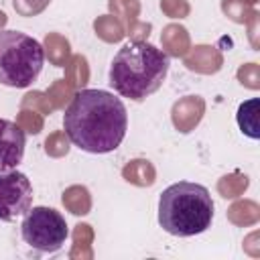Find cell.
Returning a JSON list of instances; mask_svg holds the SVG:
<instances>
[{"mask_svg":"<svg viewBox=\"0 0 260 260\" xmlns=\"http://www.w3.org/2000/svg\"><path fill=\"white\" fill-rule=\"evenodd\" d=\"M63 128L79 150L108 154L126 136L128 112L124 102L106 89H81L63 114Z\"/></svg>","mask_w":260,"mask_h":260,"instance_id":"1","label":"cell"},{"mask_svg":"<svg viewBox=\"0 0 260 260\" xmlns=\"http://www.w3.org/2000/svg\"><path fill=\"white\" fill-rule=\"evenodd\" d=\"M171 67V57L152 43H126L112 59L108 81L132 102H142L160 89Z\"/></svg>","mask_w":260,"mask_h":260,"instance_id":"2","label":"cell"},{"mask_svg":"<svg viewBox=\"0 0 260 260\" xmlns=\"http://www.w3.org/2000/svg\"><path fill=\"white\" fill-rule=\"evenodd\" d=\"M213 221V199L207 187L191 181L169 185L158 197V223L177 238L203 234Z\"/></svg>","mask_w":260,"mask_h":260,"instance_id":"3","label":"cell"},{"mask_svg":"<svg viewBox=\"0 0 260 260\" xmlns=\"http://www.w3.org/2000/svg\"><path fill=\"white\" fill-rule=\"evenodd\" d=\"M45 65L43 45L20 30H0V83L24 89L32 85Z\"/></svg>","mask_w":260,"mask_h":260,"instance_id":"4","label":"cell"},{"mask_svg":"<svg viewBox=\"0 0 260 260\" xmlns=\"http://www.w3.org/2000/svg\"><path fill=\"white\" fill-rule=\"evenodd\" d=\"M20 236L24 244H28L32 250L53 254L65 246V240L69 238V228L65 217L57 209L37 205L22 215Z\"/></svg>","mask_w":260,"mask_h":260,"instance_id":"5","label":"cell"},{"mask_svg":"<svg viewBox=\"0 0 260 260\" xmlns=\"http://www.w3.org/2000/svg\"><path fill=\"white\" fill-rule=\"evenodd\" d=\"M32 205L30 179L12 169L0 173V221H14L22 217Z\"/></svg>","mask_w":260,"mask_h":260,"instance_id":"6","label":"cell"},{"mask_svg":"<svg viewBox=\"0 0 260 260\" xmlns=\"http://www.w3.org/2000/svg\"><path fill=\"white\" fill-rule=\"evenodd\" d=\"M26 146L24 130L6 118H0V173L12 171L22 162Z\"/></svg>","mask_w":260,"mask_h":260,"instance_id":"7","label":"cell"},{"mask_svg":"<svg viewBox=\"0 0 260 260\" xmlns=\"http://www.w3.org/2000/svg\"><path fill=\"white\" fill-rule=\"evenodd\" d=\"M258 98H252V100H246L244 104H240L238 108V114H236V120H238V126L242 130V134H246L248 138L252 140H258Z\"/></svg>","mask_w":260,"mask_h":260,"instance_id":"8","label":"cell"}]
</instances>
